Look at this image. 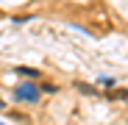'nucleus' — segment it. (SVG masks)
Instances as JSON below:
<instances>
[{
	"label": "nucleus",
	"mask_w": 128,
	"mask_h": 125,
	"mask_svg": "<svg viewBox=\"0 0 128 125\" xmlns=\"http://www.w3.org/2000/svg\"><path fill=\"white\" fill-rule=\"evenodd\" d=\"M17 72L20 75H28V78H36L39 75V70H34V67H17Z\"/></svg>",
	"instance_id": "obj_2"
},
{
	"label": "nucleus",
	"mask_w": 128,
	"mask_h": 125,
	"mask_svg": "<svg viewBox=\"0 0 128 125\" xmlns=\"http://www.w3.org/2000/svg\"><path fill=\"white\" fill-rule=\"evenodd\" d=\"M0 109H3V100H0Z\"/></svg>",
	"instance_id": "obj_4"
},
{
	"label": "nucleus",
	"mask_w": 128,
	"mask_h": 125,
	"mask_svg": "<svg viewBox=\"0 0 128 125\" xmlns=\"http://www.w3.org/2000/svg\"><path fill=\"white\" fill-rule=\"evenodd\" d=\"M39 97H42V89L36 86V83H31V81H22L14 89V100L17 103H36Z\"/></svg>",
	"instance_id": "obj_1"
},
{
	"label": "nucleus",
	"mask_w": 128,
	"mask_h": 125,
	"mask_svg": "<svg viewBox=\"0 0 128 125\" xmlns=\"http://www.w3.org/2000/svg\"><path fill=\"white\" fill-rule=\"evenodd\" d=\"M100 83H103V86H114L117 81H114V78H100Z\"/></svg>",
	"instance_id": "obj_3"
}]
</instances>
